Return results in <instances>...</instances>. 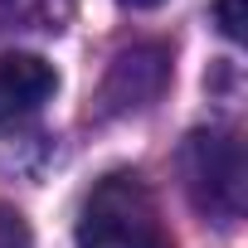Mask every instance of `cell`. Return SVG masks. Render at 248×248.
Masks as SVG:
<instances>
[{"mask_svg": "<svg viewBox=\"0 0 248 248\" xmlns=\"http://www.w3.org/2000/svg\"><path fill=\"white\" fill-rule=\"evenodd\" d=\"M78 248H175L151 185L137 170L102 175L78 214Z\"/></svg>", "mask_w": 248, "mask_h": 248, "instance_id": "6da1fadb", "label": "cell"}, {"mask_svg": "<svg viewBox=\"0 0 248 248\" xmlns=\"http://www.w3.org/2000/svg\"><path fill=\"white\" fill-rule=\"evenodd\" d=\"M185 190L204 219L238 224V214H243V141H238V132L209 127L185 141Z\"/></svg>", "mask_w": 248, "mask_h": 248, "instance_id": "7a4b0ae2", "label": "cell"}, {"mask_svg": "<svg viewBox=\"0 0 248 248\" xmlns=\"http://www.w3.org/2000/svg\"><path fill=\"white\" fill-rule=\"evenodd\" d=\"M166 83H170V54L161 44H132L107 68L102 93H97V112L102 117H122V112L151 107L166 93Z\"/></svg>", "mask_w": 248, "mask_h": 248, "instance_id": "3957f363", "label": "cell"}, {"mask_svg": "<svg viewBox=\"0 0 248 248\" xmlns=\"http://www.w3.org/2000/svg\"><path fill=\"white\" fill-rule=\"evenodd\" d=\"M54 88H59L54 63H44L39 54H5L0 59V127L39 112L54 97Z\"/></svg>", "mask_w": 248, "mask_h": 248, "instance_id": "277c9868", "label": "cell"}, {"mask_svg": "<svg viewBox=\"0 0 248 248\" xmlns=\"http://www.w3.org/2000/svg\"><path fill=\"white\" fill-rule=\"evenodd\" d=\"M214 20H219L224 39H233V44L248 34V30H243V25H248V10H243V0H214Z\"/></svg>", "mask_w": 248, "mask_h": 248, "instance_id": "5b68a950", "label": "cell"}, {"mask_svg": "<svg viewBox=\"0 0 248 248\" xmlns=\"http://www.w3.org/2000/svg\"><path fill=\"white\" fill-rule=\"evenodd\" d=\"M0 248H34L30 224H25L15 209H5V204H0Z\"/></svg>", "mask_w": 248, "mask_h": 248, "instance_id": "8992f818", "label": "cell"}, {"mask_svg": "<svg viewBox=\"0 0 248 248\" xmlns=\"http://www.w3.org/2000/svg\"><path fill=\"white\" fill-rule=\"evenodd\" d=\"M122 5H132V10H151V5H161V0H122Z\"/></svg>", "mask_w": 248, "mask_h": 248, "instance_id": "52a82bcc", "label": "cell"}]
</instances>
